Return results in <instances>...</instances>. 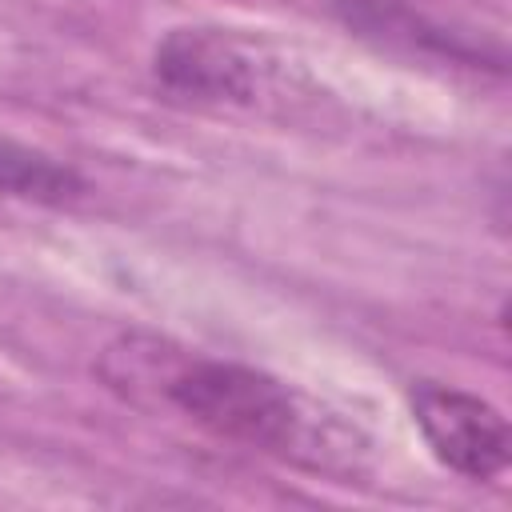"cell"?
I'll return each mask as SVG.
<instances>
[{
  "instance_id": "1",
  "label": "cell",
  "mask_w": 512,
  "mask_h": 512,
  "mask_svg": "<svg viewBox=\"0 0 512 512\" xmlns=\"http://www.w3.org/2000/svg\"><path fill=\"white\" fill-rule=\"evenodd\" d=\"M96 372L124 400H156L200 432L264 456L328 468L332 456L344 452L332 448L324 416L292 384L240 360L204 356L164 336L128 332L100 352Z\"/></svg>"
},
{
  "instance_id": "2",
  "label": "cell",
  "mask_w": 512,
  "mask_h": 512,
  "mask_svg": "<svg viewBox=\"0 0 512 512\" xmlns=\"http://www.w3.org/2000/svg\"><path fill=\"white\" fill-rule=\"evenodd\" d=\"M152 80L168 100L192 108H256L272 80V60L228 28L180 24L156 40Z\"/></svg>"
},
{
  "instance_id": "3",
  "label": "cell",
  "mask_w": 512,
  "mask_h": 512,
  "mask_svg": "<svg viewBox=\"0 0 512 512\" xmlns=\"http://www.w3.org/2000/svg\"><path fill=\"white\" fill-rule=\"evenodd\" d=\"M412 420L428 452L464 480H496L508 468V420L496 404L456 384L420 380L408 388Z\"/></svg>"
},
{
  "instance_id": "4",
  "label": "cell",
  "mask_w": 512,
  "mask_h": 512,
  "mask_svg": "<svg viewBox=\"0 0 512 512\" xmlns=\"http://www.w3.org/2000/svg\"><path fill=\"white\" fill-rule=\"evenodd\" d=\"M332 8L364 40L404 48V52H424V56H448L460 64H484V48L428 20L408 0H332Z\"/></svg>"
},
{
  "instance_id": "5",
  "label": "cell",
  "mask_w": 512,
  "mask_h": 512,
  "mask_svg": "<svg viewBox=\"0 0 512 512\" xmlns=\"http://www.w3.org/2000/svg\"><path fill=\"white\" fill-rule=\"evenodd\" d=\"M88 180L60 156L32 148L24 140L0 136V196H16V200H32V204H68L76 196H84Z\"/></svg>"
}]
</instances>
